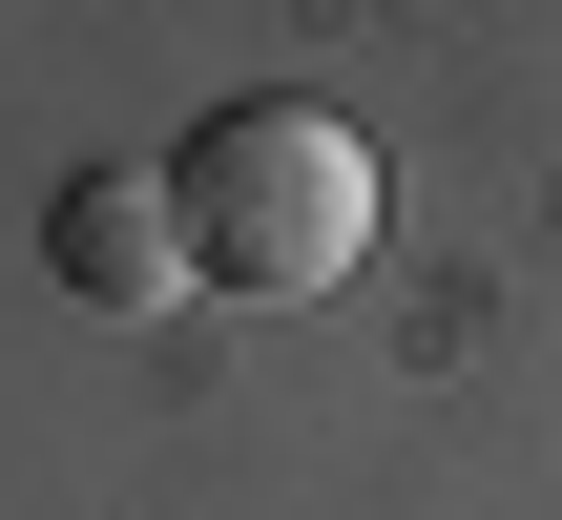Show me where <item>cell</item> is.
Instances as JSON below:
<instances>
[{
    "label": "cell",
    "mask_w": 562,
    "mask_h": 520,
    "mask_svg": "<svg viewBox=\"0 0 562 520\" xmlns=\"http://www.w3.org/2000/svg\"><path fill=\"white\" fill-rule=\"evenodd\" d=\"M167 208H188V271H209V292L292 313V292H334V271L375 250V146H355L334 104H209V125L167 146Z\"/></svg>",
    "instance_id": "6da1fadb"
},
{
    "label": "cell",
    "mask_w": 562,
    "mask_h": 520,
    "mask_svg": "<svg viewBox=\"0 0 562 520\" xmlns=\"http://www.w3.org/2000/svg\"><path fill=\"white\" fill-rule=\"evenodd\" d=\"M42 271H63L83 313H146V334H167V292H209V271H188V208H167V167H83V188L42 208Z\"/></svg>",
    "instance_id": "7a4b0ae2"
}]
</instances>
